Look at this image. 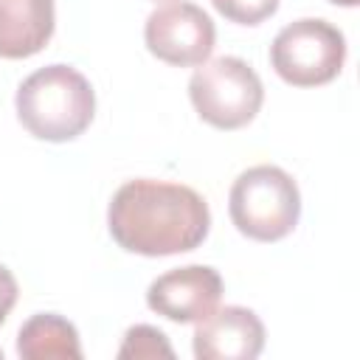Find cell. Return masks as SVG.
I'll use <instances>...</instances> for the list:
<instances>
[{"mask_svg": "<svg viewBox=\"0 0 360 360\" xmlns=\"http://www.w3.org/2000/svg\"><path fill=\"white\" fill-rule=\"evenodd\" d=\"M188 98L205 124L217 129H239L262 110L264 87L245 59L217 56L191 73Z\"/></svg>", "mask_w": 360, "mask_h": 360, "instance_id": "277c9868", "label": "cell"}, {"mask_svg": "<svg viewBox=\"0 0 360 360\" xmlns=\"http://www.w3.org/2000/svg\"><path fill=\"white\" fill-rule=\"evenodd\" d=\"M143 39L149 53L160 62L174 68H194L211 56L217 28L200 6L177 0L155 8L146 17Z\"/></svg>", "mask_w": 360, "mask_h": 360, "instance_id": "8992f818", "label": "cell"}, {"mask_svg": "<svg viewBox=\"0 0 360 360\" xmlns=\"http://www.w3.org/2000/svg\"><path fill=\"white\" fill-rule=\"evenodd\" d=\"M222 298V276L208 264H186L158 276L146 290L152 312L174 323H197L208 318Z\"/></svg>", "mask_w": 360, "mask_h": 360, "instance_id": "52a82bcc", "label": "cell"}, {"mask_svg": "<svg viewBox=\"0 0 360 360\" xmlns=\"http://www.w3.org/2000/svg\"><path fill=\"white\" fill-rule=\"evenodd\" d=\"M329 3H335V6H349V8H352V6H357L360 0H329Z\"/></svg>", "mask_w": 360, "mask_h": 360, "instance_id": "5bb4252c", "label": "cell"}, {"mask_svg": "<svg viewBox=\"0 0 360 360\" xmlns=\"http://www.w3.org/2000/svg\"><path fill=\"white\" fill-rule=\"evenodd\" d=\"M346 59V39L338 25L321 17H304L284 25L270 45L273 70L292 87H318L332 82Z\"/></svg>", "mask_w": 360, "mask_h": 360, "instance_id": "5b68a950", "label": "cell"}, {"mask_svg": "<svg viewBox=\"0 0 360 360\" xmlns=\"http://www.w3.org/2000/svg\"><path fill=\"white\" fill-rule=\"evenodd\" d=\"M211 3L225 20L239 25H259L267 17H273L278 8V0H211Z\"/></svg>", "mask_w": 360, "mask_h": 360, "instance_id": "7c38bea8", "label": "cell"}, {"mask_svg": "<svg viewBox=\"0 0 360 360\" xmlns=\"http://www.w3.org/2000/svg\"><path fill=\"white\" fill-rule=\"evenodd\" d=\"M17 354L25 360H79L82 357V343L76 326L56 315V312H39L31 315L17 335Z\"/></svg>", "mask_w": 360, "mask_h": 360, "instance_id": "30bf717a", "label": "cell"}, {"mask_svg": "<svg viewBox=\"0 0 360 360\" xmlns=\"http://www.w3.org/2000/svg\"><path fill=\"white\" fill-rule=\"evenodd\" d=\"M107 225L112 239L129 253L174 256L205 242L211 211L188 186L138 177L112 194Z\"/></svg>", "mask_w": 360, "mask_h": 360, "instance_id": "6da1fadb", "label": "cell"}, {"mask_svg": "<svg viewBox=\"0 0 360 360\" xmlns=\"http://www.w3.org/2000/svg\"><path fill=\"white\" fill-rule=\"evenodd\" d=\"M264 349V326L248 307H222L197 321V360H253Z\"/></svg>", "mask_w": 360, "mask_h": 360, "instance_id": "ba28073f", "label": "cell"}, {"mask_svg": "<svg viewBox=\"0 0 360 360\" xmlns=\"http://www.w3.org/2000/svg\"><path fill=\"white\" fill-rule=\"evenodd\" d=\"M17 118L39 141H73L96 115L90 82L70 65H45L17 87Z\"/></svg>", "mask_w": 360, "mask_h": 360, "instance_id": "7a4b0ae2", "label": "cell"}, {"mask_svg": "<svg viewBox=\"0 0 360 360\" xmlns=\"http://www.w3.org/2000/svg\"><path fill=\"white\" fill-rule=\"evenodd\" d=\"M0 357H3V349H0Z\"/></svg>", "mask_w": 360, "mask_h": 360, "instance_id": "9a60e30c", "label": "cell"}, {"mask_svg": "<svg viewBox=\"0 0 360 360\" xmlns=\"http://www.w3.org/2000/svg\"><path fill=\"white\" fill-rule=\"evenodd\" d=\"M53 37V0H0V56L25 59Z\"/></svg>", "mask_w": 360, "mask_h": 360, "instance_id": "9c48e42d", "label": "cell"}, {"mask_svg": "<svg viewBox=\"0 0 360 360\" xmlns=\"http://www.w3.org/2000/svg\"><path fill=\"white\" fill-rule=\"evenodd\" d=\"M118 357H174V349L169 343V338L149 326V323H138V326H129L127 335H124V343L118 349Z\"/></svg>", "mask_w": 360, "mask_h": 360, "instance_id": "8fae6325", "label": "cell"}, {"mask_svg": "<svg viewBox=\"0 0 360 360\" xmlns=\"http://www.w3.org/2000/svg\"><path fill=\"white\" fill-rule=\"evenodd\" d=\"M17 278L11 276V270L8 267H3L0 264V323L8 318V312L14 309V304H17Z\"/></svg>", "mask_w": 360, "mask_h": 360, "instance_id": "4fadbf2b", "label": "cell"}, {"mask_svg": "<svg viewBox=\"0 0 360 360\" xmlns=\"http://www.w3.org/2000/svg\"><path fill=\"white\" fill-rule=\"evenodd\" d=\"M228 214L248 239L278 242L298 225L301 194L284 169L270 163L250 166L231 186Z\"/></svg>", "mask_w": 360, "mask_h": 360, "instance_id": "3957f363", "label": "cell"}]
</instances>
